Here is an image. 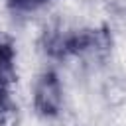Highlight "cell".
<instances>
[{
    "label": "cell",
    "instance_id": "6da1fadb",
    "mask_svg": "<svg viewBox=\"0 0 126 126\" xmlns=\"http://www.w3.org/2000/svg\"><path fill=\"white\" fill-rule=\"evenodd\" d=\"M110 32L106 28L100 30H81L73 33H51L45 37V51L51 57L65 59L71 55L85 53H106L110 49Z\"/></svg>",
    "mask_w": 126,
    "mask_h": 126
},
{
    "label": "cell",
    "instance_id": "7a4b0ae2",
    "mask_svg": "<svg viewBox=\"0 0 126 126\" xmlns=\"http://www.w3.org/2000/svg\"><path fill=\"white\" fill-rule=\"evenodd\" d=\"M14 41L10 35L0 32V116L14 110L12 104V89L16 83V67H14Z\"/></svg>",
    "mask_w": 126,
    "mask_h": 126
},
{
    "label": "cell",
    "instance_id": "3957f363",
    "mask_svg": "<svg viewBox=\"0 0 126 126\" xmlns=\"http://www.w3.org/2000/svg\"><path fill=\"white\" fill-rule=\"evenodd\" d=\"M33 104H35V110L45 118H53L59 114V110H61V85H59L55 71H45L39 77V81L35 85Z\"/></svg>",
    "mask_w": 126,
    "mask_h": 126
},
{
    "label": "cell",
    "instance_id": "277c9868",
    "mask_svg": "<svg viewBox=\"0 0 126 126\" xmlns=\"http://www.w3.org/2000/svg\"><path fill=\"white\" fill-rule=\"evenodd\" d=\"M10 6L14 10H20V12H28V10H35L37 6L45 4L47 0H8Z\"/></svg>",
    "mask_w": 126,
    "mask_h": 126
}]
</instances>
